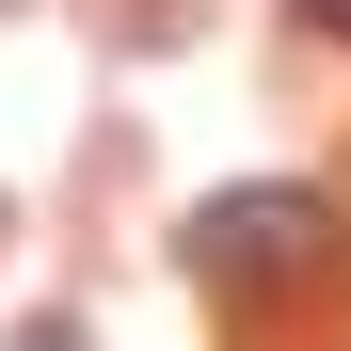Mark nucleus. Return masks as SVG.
Instances as JSON below:
<instances>
[{
    "instance_id": "nucleus-2",
    "label": "nucleus",
    "mask_w": 351,
    "mask_h": 351,
    "mask_svg": "<svg viewBox=\"0 0 351 351\" xmlns=\"http://www.w3.org/2000/svg\"><path fill=\"white\" fill-rule=\"evenodd\" d=\"M304 16H319V32H351V0H304Z\"/></svg>"
},
{
    "instance_id": "nucleus-1",
    "label": "nucleus",
    "mask_w": 351,
    "mask_h": 351,
    "mask_svg": "<svg viewBox=\"0 0 351 351\" xmlns=\"http://www.w3.org/2000/svg\"><path fill=\"white\" fill-rule=\"evenodd\" d=\"M335 240V208L304 192V176H240V192H208L192 223H176V256H192V287H223V304H256V287H287Z\"/></svg>"
}]
</instances>
